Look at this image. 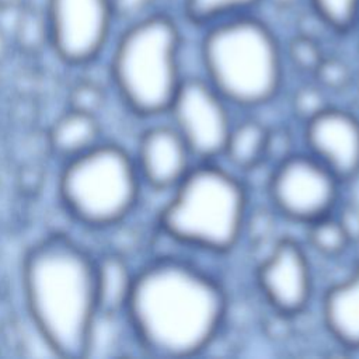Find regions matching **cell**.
<instances>
[{
    "label": "cell",
    "mask_w": 359,
    "mask_h": 359,
    "mask_svg": "<svg viewBox=\"0 0 359 359\" xmlns=\"http://www.w3.org/2000/svg\"><path fill=\"white\" fill-rule=\"evenodd\" d=\"M287 55L296 69L304 73H314L325 55L318 42L304 34L296 35L287 46Z\"/></svg>",
    "instance_id": "obj_21"
},
{
    "label": "cell",
    "mask_w": 359,
    "mask_h": 359,
    "mask_svg": "<svg viewBox=\"0 0 359 359\" xmlns=\"http://www.w3.org/2000/svg\"><path fill=\"white\" fill-rule=\"evenodd\" d=\"M94 276L98 311L123 314L135 280L126 259L116 252L104 254L94 259Z\"/></svg>",
    "instance_id": "obj_14"
},
{
    "label": "cell",
    "mask_w": 359,
    "mask_h": 359,
    "mask_svg": "<svg viewBox=\"0 0 359 359\" xmlns=\"http://www.w3.org/2000/svg\"><path fill=\"white\" fill-rule=\"evenodd\" d=\"M226 310V293L213 276L192 264L163 258L135 272L123 316L150 353L188 358L215 341Z\"/></svg>",
    "instance_id": "obj_1"
},
{
    "label": "cell",
    "mask_w": 359,
    "mask_h": 359,
    "mask_svg": "<svg viewBox=\"0 0 359 359\" xmlns=\"http://www.w3.org/2000/svg\"><path fill=\"white\" fill-rule=\"evenodd\" d=\"M48 139L53 153L70 160L100 143L97 115L69 108L53 122Z\"/></svg>",
    "instance_id": "obj_15"
},
{
    "label": "cell",
    "mask_w": 359,
    "mask_h": 359,
    "mask_svg": "<svg viewBox=\"0 0 359 359\" xmlns=\"http://www.w3.org/2000/svg\"><path fill=\"white\" fill-rule=\"evenodd\" d=\"M172 189L158 217L168 237L210 252H226L238 243L247 219V194L231 172L202 161Z\"/></svg>",
    "instance_id": "obj_4"
},
{
    "label": "cell",
    "mask_w": 359,
    "mask_h": 359,
    "mask_svg": "<svg viewBox=\"0 0 359 359\" xmlns=\"http://www.w3.org/2000/svg\"><path fill=\"white\" fill-rule=\"evenodd\" d=\"M272 135L255 119H245L233 125L223 150L230 164L240 170L257 167L271 150Z\"/></svg>",
    "instance_id": "obj_16"
},
{
    "label": "cell",
    "mask_w": 359,
    "mask_h": 359,
    "mask_svg": "<svg viewBox=\"0 0 359 359\" xmlns=\"http://www.w3.org/2000/svg\"><path fill=\"white\" fill-rule=\"evenodd\" d=\"M22 289L46 346L60 358H84L98 313L94 258L66 237L42 240L24 258Z\"/></svg>",
    "instance_id": "obj_2"
},
{
    "label": "cell",
    "mask_w": 359,
    "mask_h": 359,
    "mask_svg": "<svg viewBox=\"0 0 359 359\" xmlns=\"http://www.w3.org/2000/svg\"><path fill=\"white\" fill-rule=\"evenodd\" d=\"M105 101L102 88L91 80L77 81L69 93V108L97 115Z\"/></svg>",
    "instance_id": "obj_22"
},
{
    "label": "cell",
    "mask_w": 359,
    "mask_h": 359,
    "mask_svg": "<svg viewBox=\"0 0 359 359\" xmlns=\"http://www.w3.org/2000/svg\"><path fill=\"white\" fill-rule=\"evenodd\" d=\"M226 100L209 81L182 80L168 109L174 128L188 144L194 157L202 161L223 154L231 122Z\"/></svg>",
    "instance_id": "obj_8"
},
{
    "label": "cell",
    "mask_w": 359,
    "mask_h": 359,
    "mask_svg": "<svg viewBox=\"0 0 359 359\" xmlns=\"http://www.w3.org/2000/svg\"><path fill=\"white\" fill-rule=\"evenodd\" d=\"M21 4H24V0H0V8L18 7Z\"/></svg>",
    "instance_id": "obj_27"
},
{
    "label": "cell",
    "mask_w": 359,
    "mask_h": 359,
    "mask_svg": "<svg viewBox=\"0 0 359 359\" xmlns=\"http://www.w3.org/2000/svg\"><path fill=\"white\" fill-rule=\"evenodd\" d=\"M358 27H359V24H358Z\"/></svg>",
    "instance_id": "obj_28"
},
{
    "label": "cell",
    "mask_w": 359,
    "mask_h": 359,
    "mask_svg": "<svg viewBox=\"0 0 359 359\" xmlns=\"http://www.w3.org/2000/svg\"><path fill=\"white\" fill-rule=\"evenodd\" d=\"M306 123L310 154L339 181L359 172V118L348 111L325 107Z\"/></svg>",
    "instance_id": "obj_11"
},
{
    "label": "cell",
    "mask_w": 359,
    "mask_h": 359,
    "mask_svg": "<svg viewBox=\"0 0 359 359\" xmlns=\"http://www.w3.org/2000/svg\"><path fill=\"white\" fill-rule=\"evenodd\" d=\"M50 45L70 65L94 60L104 49L114 13L109 0H48Z\"/></svg>",
    "instance_id": "obj_9"
},
{
    "label": "cell",
    "mask_w": 359,
    "mask_h": 359,
    "mask_svg": "<svg viewBox=\"0 0 359 359\" xmlns=\"http://www.w3.org/2000/svg\"><path fill=\"white\" fill-rule=\"evenodd\" d=\"M261 0H184L185 18L198 27H209L229 17L247 14Z\"/></svg>",
    "instance_id": "obj_18"
},
{
    "label": "cell",
    "mask_w": 359,
    "mask_h": 359,
    "mask_svg": "<svg viewBox=\"0 0 359 359\" xmlns=\"http://www.w3.org/2000/svg\"><path fill=\"white\" fill-rule=\"evenodd\" d=\"M192 153L174 126H153L137 144L139 175L156 189L174 188L191 170Z\"/></svg>",
    "instance_id": "obj_12"
},
{
    "label": "cell",
    "mask_w": 359,
    "mask_h": 359,
    "mask_svg": "<svg viewBox=\"0 0 359 359\" xmlns=\"http://www.w3.org/2000/svg\"><path fill=\"white\" fill-rule=\"evenodd\" d=\"M140 180L136 161L125 149L98 143L66 160L59 178V195L79 222L90 227H109L133 210Z\"/></svg>",
    "instance_id": "obj_6"
},
{
    "label": "cell",
    "mask_w": 359,
    "mask_h": 359,
    "mask_svg": "<svg viewBox=\"0 0 359 359\" xmlns=\"http://www.w3.org/2000/svg\"><path fill=\"white\" fill-rule=\"evenodd\" d=\"M325 107V98L320 86H306L296 91L293 98V109L296 115L304 122L311 116L323 111Z\"/></svg>",
    "instance_id": "obj_24"
},
{
    "label": "cell",
    "mask_w": 359,
    "mask_h": 359,
    "mask_svg": "<svg viewBox=\"0 0 359 359\" xmlns=\"http://www.w3.org/2000/svg\"><path fill=\"white\" fill-rule=\"evenodd\" d=\"M268 304L283 316L302 313L313 293L311 266L304 250L292 238L279 240L257 271Z\"/></svg>",
    "instance_id": "obj_10"
},
{
    "label": "cell",
    "mask_w": 359,
    "mask_h": 359,
    "mask_svg": "<svg viewBox=\"0 0 359 359\" xmlns=\"http://www.w3.org/2000/svg\"><path fill=\"white\" fill-rule=\"evenodd\" d=\"M114 17L133 18L142 15L153 3V0H109Z\"/></svg>",
    "instance_id": "obj_25"
},
{
    "label": "cell",
    "mask_w": 359,
    "mask_h": 359,
    "mask_svg": "<svg viewBox=\"0 0 359 359\" xmlns=\"http://www.w3.org/2000/svg\"><path fill=\"white\" fill-rule=\"evenodd\" d=\"M323 318L334 339L359 349V266L327 290Z\"/></svg>",
    "instance_id": "obj_13"
},
{
    "label": "cell",
    "mask_w": 359,
    "mask_h": 359,
    "mask_svg": "<svg viewBox=\"0 0 359 359\" xmlns=\"http://www.w3.org/2000/svg\"><path fill=\"white\" fill-rule=\"evenodd\" d=\"M13 38L21 52L29 55L41 52L46 43H50L46 11L21 4L13 24Z\"/></svg>",
    "instance_id": "obj_17"
},
{
    "label": "cell",
    "mask_w": 359,
    "mask_h": 359,
    "mask_svg": "<svg viewBox=\"0 0 359 359\" xmlns=\"http://www.w3.org/2000/svg\"><path fill=\"white\" fill-rule=\"evenodd\" d=\"M181 35L163 13L137 18L119 38L111 74L125 104L142 116L168 112L180 88Z\"/></svg>",
    "instance_id": "obj_5"
},
{
    "label": "cell",
    "mask_w": 359,
    "mask_h": 359,
    "mask_svg": "<svg viewBox=\"0 0 359 359\" xmlns=\"http://www.w3.org/2000/svg\"><path fill=\"white\" fill-rule=\"evenodd\" d=\"M318 20L337 34H349L359 24V0H307Z\"/></svg>",
    "instance_id": "obj_20"
},
{
    "label": "cell",
    "mask_w": 359,
    "mask_h": 359,
    "mask_svg": "<svg viewBox=\"0 0 359 359\" xmlns=\"http://www.w3.org/2000/svg\"><path fill=\"white\" fill-rule=\"evenodd\" d=\"M317 77L318 86L328 90H342L351 81L349 67L337 57H324L320 66L313 73Z\"/></svg>",
    "instance_id": "obj_23"
},
{
    "label": "cell",
    "mask_w": 359,
    "mask_h": 359,
    "mask_svg": "<svg viewBox=\"0 0 359 359\" xmlns=\"http://www.w3.org/2000/svg\"><path fill=\"white\" fill-rule=\"evenodd\" d=\"M307 236L310 245L325 257H337L345 252L352 240L348 224L332 213L309 223Z\"/></svg>",
    "instance_id": "obj_19"
},
{
    "label": "cell",
    "mask_w": 359,
    "mask_h": 359,
    "mask_svg": "<svg viewBox=\"0 0 359 359\" xmlns=\"http://www.w3.org/2000/svg\"><path fill=\"white\" fill-rule=\"evenodd\" d=\"M8 38H7V34L4 32V29L0 27V63L4 62V59L7 57L8 55Z\"/></svg>",
    "instance_id": "obj_26"
},
{
    "label": "cell",
    "mask_w": 359,
    "mask_h": 359,
    "mask_svg": "<svg viewBox=\"0 0 359 359\" xmlns=\"http://www.w3.org/2000/svg\"><path fill=\"white\" fill-rule=\"evenodd\" d=\"M339 182L311 154H290L273 170L269 195L283 216L309 224L332 213L338 201Z\"/></svg>",
    "instance_id": "obj_7"
},
{
    "label": "cell",
    "mask_w": 359,
    "mask_h": 359,
    "mask_svg": "<svg viewBox=\"0 0 359 359\" xmlns=\"http://www.w3.org/2000/svg\"><path fill=\"white\" fill-rule=\"evenodd\" d=\"M201 53L208 81L227 102L259 107L282 86L283 56L278 38L250 13L209 25Z\"/></svg>",
    "instance_id": "obj_3"
}]
</instances>
